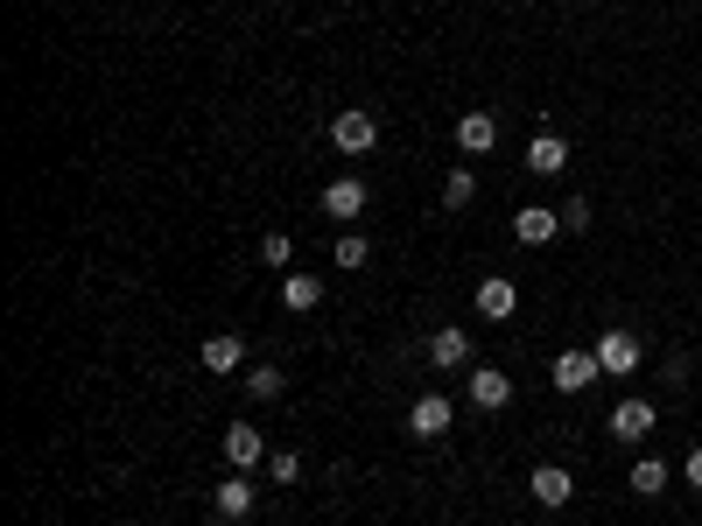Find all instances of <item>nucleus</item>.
<instances>
[{
    "instance_id": "17",
    "label": "nucleus",
    "mask_w": 702,
    "mask_h": 526,
    "mask_svg": "<svg viewBox=\"0 0 702 526\" xmlns=\"http://www.w3.org/2000/svg\"><path fill=\"white\" fill-rule=\"evenodd\" d=\"M281 303H289V309H316V303H324V281H316V274H289V281H281Z\"/></svg>"
},
{
    "instance_id": "21",
    "label": "nucleus",
    "mask_w": 702,
    "mask_h": 526,
    "mask_svg": "<svg viewBox=\"0 0 702 526\" xmlns=\"http://www.w3.org/2000/svg\"><path fill=\"white\" fill-rule=\"evenodd\" d=\"M268 478H274V484H295V478H302V457H295V449H274V457H268Z\"/></svg>"
},
{
    "instance_id": "14",
    "label": "nucleus",
    "mask_w": 702,
    "mask_h": 526,
    "mask_svg": "<svg viewBox=\"0 0 702 526\" xmlns=\"http://www.w3.org/2000/svg\"><path fill=\"white\" fill-rule=\"evenodd\" d=\"M612 436H618V442L654 436V407H647V401H618V407H612Z\"/></svg>"
},
{
    "instance_id": "22",
    "label": "nucleus",
    "mask_w": 702,
    "mask_h": 526,
    "mask_svg": "<svg viewBox=\"0 0 702 526\" xmlns=\"http://www.w3.org/2000/svg\"><path fill=\"white\" fill-rule=\"evenodd\" d=\"M366 253H372L366 239H358V232H345V239H337V253H331V260H337V267H366Z\"/></svg>"
},
{
    "instance_id": "11",
    "label": "nucleus",
    "mask_w": 702,
    "mask_h": 526,
    "mask_svg": "<svg viewBox=\"0 0 702 526\" xmlns=\"http://www.w3.org/2000/svg\"><path fill=\"white\" fill-rule=\"evenodd\" d=\"M527 168H534V176H562V168H569V141L562 134H534V141H527Z\"/></svg>"
},
{
    "instance_id": "9",
    "label": "nucleus",
    "mask_w": 702,
    "mask_h": 526,
    "mask_svg": "<svg viewBox=\"0 0 702 526\" xmlns=\"http://www.w3.org/2000/svg\"><path fill=\"white\" fill-rule=\"evenodd\" d=\"M520 309V288L506 274H485L478 281V316H492V324H499V316H514Z\"/></svg>"
},
{
    "instance_id": "19",
    "label": "nucleus",
    "mask_w": 702,
    "mask_h": 526,
    "mask_svg": "<svg viewBox=\"0 0 702 526\" xmlns=\"http://www.w3.org/2000/svg\"><path fill=\"white\" fill-rule=\"evenodd\" d=\"M471 197H478V176H471V168H450L443 176V211H464Z\"/></svg>"
},
{
    "instance_id": "10",
    "label": "nucleus",
    "mask_w": 702,
    "mask_h": 526,
    "mask_svg": "<svg viewBox=\"0 0 702 526\" xmlns=\"http://www.w3.org/2000/svg\"><path fill=\"white\" fill-rule=\"evenodd\" d=\"M358 211H366V183H358V176L324 183V218H358Z\"/></svg>"
},
{
    "instance_id": "4",
    "label": "nucleus",
    "mask_w": 702,
    "mask_h": 526,
    "mask_svg": "<svg viewBox=\"0 0 702 526\" xmlns=\"http://www.w3.org/2000/svg\"><path fill=\"white\" fill-rule=\"evenodd\" d=\"M591 351H597V365L612 372V380H625V372L639 365V337H633V330H604Z\"/></svg>"
},
{
    "instance_id": "3",
    "label": "nucleus",
    "mask_w": 702,
    "mask_h": 526,
    "mask_svg": "<svg viewBox=\"0 0 702 526\" xmlns=\"http://www.w3.org/2000/svg\"><path fill=\"white\" fill-rule=\"evenodd\" d=\"M450 415H457V407H450L443 393H422V401L408 407V436H422V442H435V436H450Z\"/></svg>"
},
{
    "instance_id": "13",
    "label": "nucleus",
    "mask_w": 702,
    "mask_h": 526,
    "mask_svg": "<svg viewBox=\"0 0 702 526\" xmlns=\"http://www.w3.org/2000/svg\"><path fill=\"white\" fill-rule=\"evenodd\" d=\"M457 147H464V155L499 147V120H492V112H464V120H457Z\"/></svg>"
},
{
    "instance_id": "1",
    "label": "nucleus",
    "mask_w": 702,
    "mask_h": 526,
    "mask_svg": "<svg viewBox=\"0 0 702 526\" xmlns=\"http://www.w3.org/2000/svg\"><path fill=\"white\" fill-rule=\"evenodd\" d=\"M331 147H337V155H372V147H379V120H372V112H337V120H331Z\"/></svg>"
},
{
    "instance_id": "26",
    "label": "nucleus",
    "mask_w": 702,
    "mask_h": 526,
    "mask_svg": "<svg viewBox=\"0 0 702 526\" xmlns=\"http://www.w3.org/2000/svg\"><path fill=\"white\" fill-rule=\"evenodd\" d=\"M576 8H583V0H576Z\"/></svg>"
},
{
    "instance_id": "24",
    "label": "nucleus",
    "mask_w": 702,
    "mask_h": 526,
    "mask_svg": "<svg viewBox=\"0 0 702 526\" xmlns=\"http://www.w3.org/2000/svg\"><path fill=\"white\" fill-rule=\"evenodd\" d=\"M562 232H591V197H569L562 204Z\"/></svg>"
},
{
    "instance_id": "16",
    "label": "nucleus",
    "mask_w": 702,
    "mask_h": 526,
    "mask_svg": "<svg viewBox=\"0 0 702 526\" xmlns=\"http://www.w3.org/2000/svg\"><path fill=\"white\" fill-rule=\"evenodd\" d=\"M239 359H246V344H239L233 330L204 337V372H239Z\"/></svg>"
},
{
    "instance_id": "23",
    "label": "nucleus",
    "mask_w": 702,
    "mask_h": 526,
    "mask_svg": "<svg viewBox=\"0 0 702 526\" xmlns=\"http://www.w3.org/2000/svg\"><path fill=\"white\" fill-rule=\"evenodd\" d=\"M289 253H295L289 232H268V239H260V260H268V267H289Z\"/></svg>"
},
{
    "instance_id": "12",
    "label": "nucleus",
    "mask_w": 702,
    "mask_h": 526,
    "mask_svg": "<svg viewBox=\"0 0 702 526\" xmlns=\"http://www.w3.org/2000/svg\"><path fill=\"white\" fill-rule=\"evenodd\" d=\"M464 359H471V337H464V330H450V324H443V330L429 337V365H435V372H457Z\"/></svg>"
},
{
    "instance_id": "25",
    "label": "nucleus",
    "mask_w": 702,
    "mask_h": 526,
    "mask_svg": "<svg viewBox=\"0 0 702 526\" xmlns=\"http://www.w3.org/2000/svg\"><path fill=\"white\" fill-rule=\"evenodd\" d=\"M681 471H689V484L702 492V449H689V463H681Z\"/></svg>"
},
{
    "instance_id": "2",
    "label": "nucleus",
    "mask_w": 702,
    "mask_h": 526,
    "mask_svg": "<svg viewBox=\"0 0 702 526\" xmlns=\"http://www.w3.org/2000/svg\"><path fill=\"white\" fill-rule=\"evenodd\" d=\"M548 380H555V393H583V386L604 380V365H597V351H562V359L548 365Z\"/></svg>"
},
{
    "instance_id": "6",
    "label": "nucleus",
    "mask_w": 702,
    "mask_h": 526,
    "mask_svg": "<svg viewBox=\"0 0 702 526\" xmlns=\"http://www.w3.org/2000/svg\"><path fill=\"white\" fill-rule=\"evenodd\" d=\"M260 457H268V442H260L253 421H233V428H225V463H233V471H253Z\"/></svg>"
},
{
    "instance_id": "15",
    "label": "nucleus",
    "mask_w": 702,
    "mask_h": 526,
    "mask_svg": "<svg viewBox=\"0 0 702 526\" xmlns=\"http://www.w3.org/2000/svg\"><path fill=\"white\" fill-rule=\"evenodd\" d=\"M212 513H218V519H246V513H253V484L233 471V478H225L218 492H212Z\"/></svg>"
},
{
    "instance_id": "7",
    "label": "nucleus",
    "mask_w": 702,
    "mask_h": 526,
    "mask_svg": "<svg viewBox=\"0 0 702 526\" xmlns=\"http://www.w3.org/2000/svg\"><path fill=\"white\" fill-rule=\"evenodd\" d=\"M555 232H562V211H548V204H527V211L514 218V239H520V246H548Z\"/></svg>"
},
{
    "instance_id": "8",
    "label": "nucleus",
    "mask_w": 702,
    "mask_h": 526,
    "mask_svg": "<svg viewBox=\"0 0 702 526\" xmlns=\"http://www.w3.org/2000/svg\"><path fill=\"white\" fill-rule=\"evenodd\" d=\"M527 492H534V498L548 505V513H555V505H569V498H576V478H569L562 463H541V471L527 478Z\"/></svg>"
},
{
    "instance_id": "5",
    "label": "nucleus",
    "mask_w": 702,
    "mask_h": 526,
    "mask_svg": "<svg viewBox=\"0 0 702 526\" xmlns=\"http://www.w3.org/2000/svg\"><path fill=\"white\" fill-rule=\"evenodd\" d=\"M506 401H514V380H506L499 365H478V372H471V407H485V415H499Z\"/></svg>"
},
{
    "instance_id": "20",
    "label": "nucleus",
    "mask_w": 702,
    "mask_h": 526,
    "mask_svg": "<svg viewBox=\"0 0 702 526\" xmlns=\"http://www.w3.org/2000/svg\"><path fill=\"white\" fill-rule=\"evenodd\" d=\"M281 386H289V380H281L274 365H253V372H246V393H253V401H274Z\"/></svg>"
},
{
    "instance_id": "18",
    "label": "nucleus",
    "mask_w": 702,
    "mask_h": 526,
    "mask_svg": "<svg viewBox=\"0 0 702 526\" xmlns=\"http://www.w3.org/2000/svg\"><path fill=\"white\" fill-rule=\"evenodd\" d=\"M633 492H639V498H660V492H668V463H660V457H639V463H633Z\"/></svg>"
}]
</instances>
